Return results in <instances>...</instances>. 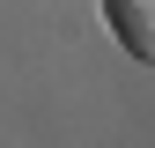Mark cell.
<instances>
[{"mask_svg": "<svg viewBox=\"0 0 155 148\" xmlns=\"http://www.w3.org/2000/svg\"><path fill=\"white\" fill-rule=\"evenodd\" d=\"M104 22L133 59H155V0H104Z\"/></svg>", "mask_w": 155, "mask_h": 148, "instance_id": "cell-1", "label": "cell"}]
</instances>
